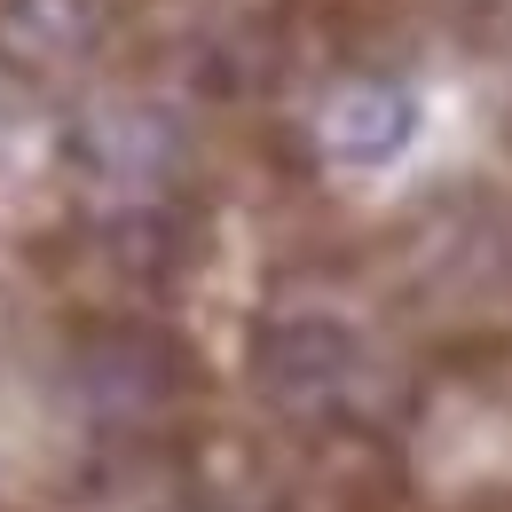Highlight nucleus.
<instances>
[{
    "label": "nucleus",
    "instance_id": "nucleus-1",
    "mask_svg": "<svg viewBox=\"0 0 512 512\" xmlns=\"http://www.w3.org/2000/svg\"><path fill=\"white\" fill-rule=\"evenodd\" d=\"M418 127H426V111H418L410 87H347L323 119V142L347 166H394L418 142Z\"/></svg>",
    "mask_w": 512,
    "mask_h": 512
},
{
    "label": "nucleus",
    "instance_id": "nucleus-2",
    "mask_svg": "<svg viewBox=\"0 0 512 512\" xmlns=\"http://www.w3.org/2000/svg\"><path fill=\"white\" fill-rule=\"evenodd\" d=\"M347 331H331V323H284L268 347H260V371L276 394H292V402H316L331 386L347 379Z\"/></svg>",
    "mask_w": 512,
    "mask_h": 512
}]
</instances>
